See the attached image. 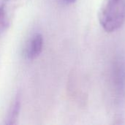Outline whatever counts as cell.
I'll return each mask as SVG.
<instances>
[{"label": "cell", "instance_id": "6da1fadb", "mask_svg": "<svg viewBox=\"0 0 125 125\" xmlns=\"http://www.w3.org/2000/svg\"><path fill=\"white\" fill-rule=\"evenodd\" d=\"M98 18L101 26L107 32L120 29L125 22V0H103Z\"/></svg>", "mask_w": 125, "mask_h": 125}, {"label": "cell", "instance_id": "7a4b0ae2", "mask_svg": "<svg viewBox=\"0 0 125 125\" xmlns=\"http://www.w3.org/2000/svg\"><path fill=\"white\" fill-rule=\"evenodd\" d=\"M112 84L117 104L121 105L125 97V60L122 57L117 59L114 62Z\"/></svg>", "mask_w": 125, "mask_h": 125}, {"label": "cell", "instance_id": "3957f363", "mask_svg": "<svg viewBox=\"0 0 125 125\" xmlns=\"http://www.w3.org/2000/svg\"><path fill=\"white\" fill-rule=\"evenodd\" d=\"M44 45L43 37L40 33H37L30 40L26 50V56L29 59L37 58L42 53Z\"/></svg>", "mask_w": 125, "mask_h": 125}, {"label": "cell", "instance_id": "277c9868", "mask_svg": "<svg viewBox=\"0 0 125 125\" xmlns=\"http://www.w3.org/2000/svg\"><path fill=\"white\" fill-rule=\"evenodd\" d=\"M21 96L18 94L10 109L8 113V116L7 118V122H5L6 125H15L17 123L18 115L21 110Z\"/></svg>", "mask_w": 125, "mask_h": 125}, {"label": "cell", "instance_id": "5b68a950", "mask_svg": "<svg viewBox=\"0 0 125 125\" xmlns=\"http://www.w3.org/2000/svg\"><path fill=\"white\" fill-rule=\"evenodd\" d=\"M8 4L9 1L7 0L0 4V34L4 32L10 25Z\"/></svg>", "mask_w": 125, "mask_h": 125}, {"label": "cell", "instance_id": "8992f818", "mask_svg": "<svg viewBox=\"0 0 125 125\" xmlns=\"http://www.w3.org/2000/svg\"><path fill=\"white\" fill-rule=\"evenodd\" d=\"M60 1L65 4H70L74 3L76 0H60Z\"/></svg>", "mask_w": 125, "mask_h": 125}]
</instances>
